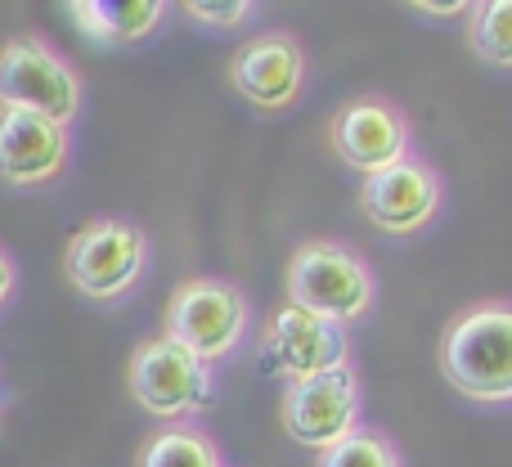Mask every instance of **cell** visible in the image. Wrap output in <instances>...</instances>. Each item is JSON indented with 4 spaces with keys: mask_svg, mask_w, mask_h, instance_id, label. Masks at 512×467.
Masks as SVG:
<instances>
[{
    "mask_svg": "<svg viewBox=\"0 0 512 467\" xmlns=\"http://www.w3.org/2000/svg\"><path fill=\"white\" fill-rule=\"evenodd\" d=\"M248 297L239 283L216 279V274H198L185 279L167 301V319H162V337L185 346L194 360L212 369L216 360L239 351L243 333H248Z\"/></svg>",
    "mask_w": 512,
    "mask_h": 467,
    "instance_id": "cell-3",
    "label": "cell"
},
{
    "mask_svg": "<svg viewBox=\"0 0 512 467\" xmlns=\"http://www.w3.org/2000/svg\"><path fill=\"white\" fill-rule=\"evenodd\" d=\"M418 14H436V18H441V14H472V5H423V0H418Z\"/></svg>",
    "mask_w": 512,
    "mask_h": 467,
    "instance_id": "cell-19",
    "label": "cell"
},
{
    "mask_svg": "<svg viewBox=\"0 0 512 467\" xmlns=\"http://www.w3.org/2000/svg\"><path fill=\"white\" fill-rule=\"evenodd\" d=\"M126 387L144 414L162 418V423H185L212 400V369L171 337H149L135 346L131 364H126Z\"/></svg>",
    "mask_w": 512,
    "mask_h": 467,
    "instance_id": "cell-6",
    "label": "cell"
},
{
    "mask_svg": "<svg viewBox=\"0 0 512 467\" xmlns=\"http://www.w3.org/2000/svg\"><path fill=\"white\" fill-rule=\"evenodd\" d=\"M468 45L490 68H512V0H486L472 5Z\"/></svg>",
    "mask_w": 512,
    "mask_h": 467,
    "instance_id": "cell-15",
    "label": "cell"
},
{
    "mask_svg": "<svg viewBox=\"0 0 512 467\" xmlns=\"http://www.w3.org/2000/svg\"><path fill=\"white\" fill-rule=\"evenodd\" d=\"M360 414H364V391L351 364L333 373H319V378H306V382H288L283 405H279L288 441H297L301 450H315V454L333 450L355 427H364Z\"/></svg>",
    "mask_w": 512,
    "mask_h": 467,
    "instance_id": "cell-7",
    "label": "cell"
},
{
    "mask_svg": "<svg viewBox=\"0 0 512 467\" xmlns=\"http://www.w3.org/2000/svg\"><path fill=\"white\" fill-rule=\"evenodd\" d=\"M328 140H333L337 158H342L346 167L364 171V180H369V176H378V171L409 158V149H414V126H409V113L396 99L360 95L337 108Z\"/></svg>",
    "mask_w": 512,
    "mask_h": 467,
    "instance_id": "cell-8",
    "label": "cell"
},
{
    "mask_svg": "<svg viewBox=\"0 0 512 467\" xmlns=\"http://www.w3.org/2000/svg\"><path fill=\"white\" fill-rule=\"evenodd\" d=\"M378 301V279L351 243L310 238L288 261V306L346 328L364 319Z\"/></svg>",
    "mask_w": 512,
    "mask_h": 467,
    "instance_id": "cell-2",
    "label": "cell"
},
{
    "mask_svg": "<svg viewBox=\"0 0 512 467\" xmlns=\"http://www.w3.org/2000/svg\"><path fill=\"white\" fill-rule=\"evenodd\" d=\"M135 467H225L216 441L194 423H167L162 432H153L140 450Z\"/></svg>",
    "mask_w": 512,
    "mask_h": 467,
    "instance_id": "cell-14",
    "label": "cell"
},
{
    "mask_svg": "<svg viewBox=\"0 0 512 467\" xmlns=\"http://www.w3.org/2000/svg\"><path fill=\"white\" fill-rule=\"evenodd\" d=\"M185 14L203 27H243L256 14L252 0H189Z\"/></svg>",
    "mask_w": 512,
    "mask_h": 467,
    "instance_id": "cell-17",
    "label": "cell"
},
{
    "mask_svg": "<svg viewBox=\"0 0 512 467\" xmlns=\"http://www.w3.org/2000/svg\"><path fill=\"white\" fill-rule=\"evenodd\" d=\"M315 467H405L396 441L378 427H355L342 445L315 454Z\"/></svg>",
    "mask_w": 512,
    "mask_h": 467,
    "instance_id": "cell-16",
    "label": "cell"
},
{
    "mask_svg": "<svg viewBox=\"0 0 512 467\" xmlns=\"http://www.w3.org/2000/svg\"><path fill=\"white\" fill-rule=\"evenodd\" d=\"M230 86L261 113H283L306 90V45L292 32H261L230 59Z\"/></svg>",
    "mask_w": 512,
    "mask_h": 467,
    "instance_id": "cell-10",
    "label": "cell"
},
{
    "mask_svg": "<svg viewBox=\"0 0 512 467\" xmlns=\"http://www.w3.org/2000/svg\"><path fill=\"white\" fill-rule=\"evenodd\" d=\"M441 369L459 396L512 405V301L463 306L441 337Z\"/></svg>",
    "mask_w": 512,
    "mask_h": 467,
    "instance_id": "cell-1",
    "label": "cell"
},
{
    "mask_svg": "<svg viewBox=\"0 0 512 467\" xmlns=\"http://www.w3.org/2000/svg\"><path fill=\"white\" fill-rule=\"evenodd\" d=\"M441 203H445L441 176H436L432 162L414 158V153L360 185L364 221H373L382 234H396V238L423 234L441 216Z\"/></svg>",
    "mask_w": 512,
    "mask_h": 467,
    "instance_id": "cell-9",
    "label": "cell"
},
{
    "mask_svg": "<svg viewBox=\"0 0 512 467\" xmlns=\"http://www.w3.org/2000/svg\"><path fill=\"white\" fill-rule=\"evenodd\" d=\"M72 153V135L63 122L18 108H0V185L36 189L50 185Z\"/></svg>",
    "mask_w": 512,
    "mask_h": 467,
    "instance_id": "cell-12",
    "label": "cell"
},
{
    "mask_svg": "<svg viewBox=\"0 0 512 467\" xmlns=\"http://www.w3.org/2000/svg\"><path fill=\"white\" fill-rule=\"evenodd\" d=\"M72 23L99 45H135L158 32L167 5L162 0H72Z\"/></svg>",
    "mask_w": 512,
    "mask_h": 467,
    "instance_id": "cell-13",
    "label": "cell"
},
{
    "mask_svg": "<svg viewBox=\"0 0 512 467\" xmlns=\"http://www.w3.org/2000/svg\"><path fill=\"white\" fill-rule=\"evenodd\" d=\"M0 108L68 126L81 113V72L45 36L18 32L0 45Z\"/></svg>",
    "mask_w": 512,
    "mask_h": 467,
    "instance_id": "cell-4",
    "label": "cell"
},
{
    "mask_svg": "<svg viewBox=\"0 0 512 467\" xmlns=\"http://www.w3.org/2000/svg\"><path fill=\"white\" fill-rule=\"evenodd\" d=\"M144 265H149V238L135 221L122 216H99L86 221L72 234L68 252H63V270L68 283L90 301H117L140 283Z\"/></svg>",
    "mask_w": 512,
    "mask_h": 467,
    "instance_id": "cell-5",
    "label": "cell"
},
{
    "mask_svg": "<svg viewBox=\"0 0 512 467\" xmlns=\"http://www.w3.org/2000/svg\"><path fill=\"white\" fill-rule=\"evenodd\" d=\"M265 364L288 382H306L351 364V337L346 328L315 319L297 306H279L265 324Z\"/></svg>",
    "mask_w": 512,
    "mask_h": 467,
    "instance_id": "cell-11",
    "label": "cell"
},
{
    "mask_svg": "<svg viewBox=\"0 0 512 467\" xmlns=\"http://www.w3.org/2000/svg\"><path fill=\"white\" fill-rule=\"evenodd\" d=\"M14 283H18V270H14V256L0 247V306L14 297Z\"/></svg>",
    "mask_w": 512,
    "mask_h": 467,
    "instance_id": "cell-18",
    "label": "cell"
}]
</instances>
